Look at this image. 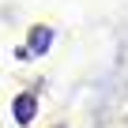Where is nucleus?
Masks as SVG:
<instances>
[{
	"label": "nucleus",
	"instance_id": "obj_1",
	"mask_svg": "<svg viewBox=\"0 0 128 128\" xmlns=\"http://www.w3.org/2000/svg\"><path fill=\"white\" fill-rule=\"evenodd\" d=\"M30 109H34V98H30V94H23V98L15 102V113H19V120H30Z\"/></svg>",
	"mask_w": 128,
	"mask_h": 128
}]
</instances>
